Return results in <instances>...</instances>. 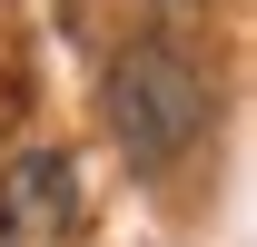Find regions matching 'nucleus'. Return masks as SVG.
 <instances>
[{"instance_id": "1", "label": "nucleus", "mask_w": 257, "mask_h": 247, "mask_svg": "<svg viewBox=\"0 0 257 247\" xmlns=\"http://www.w3.org/2000/svg\"><path fill=\"white\" fill-rule=\"evenodd\" d=\"M109 139H119L128 168H178L208 139V79H198L188 50L139 40L109 60Z\"/></svg>"}, {"instance_id": "2", "label": "nucleus", "mask_w": 257, "mask_h": 247, "mask_svg": "<svg viewBox=\"0 0 257 247\" xmlns=\"http://www.w3.org/2000/svg\"><path fill=\"white\" fill-rule=\"evenodd\" d=\"M69 227H79L69 149H20L0 168V247H69Z\"/></svg>"}, {"instance_id": "3", "label": "nucleus", "mask_w": 257, "mask_h": 247, "mask_svg": "<svg viewBox=\"0 0 257 247\" xmlns=\"http://www.w3.org/2000/svg\"><path fill=\"white\" fill-rule=\"evenodd\" d=\"M128 10H188V0H128Z\"/></svg>"}]
</instances>
